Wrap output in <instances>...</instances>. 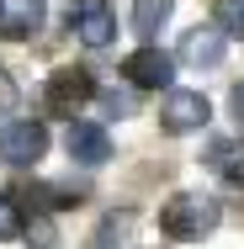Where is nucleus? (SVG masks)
<instances>
[{
  "instance_id": "f257e3e1",
  "label": "nucleus",
  "mask_w": 244,
  "mask_h": 249,
  "mask_svg": "<svg viewBox=\"0 0 244 249\" xmlns=\"http://www.w3.org/2000/svg\"><path fill=\"white\" fill-rule=\"evenodd\" d=\"M218 201L202 196V191H175V196L159 207V233L165 239H175V244H196V239H207L212 228H218Z\"/></svg>"
},
{
  "instance_id": "f03ea898",
  "label": "nucleus",
  "mask_w": 244,
  "mask_h": 249,
  "mask_svg": "<svg viewBox=\"0 0 244 249\" xmlns=\"http://www.w3.org/2000/svg\"><path fill=\"white\" fill-rule=\"evenodd\" d=\"M43 154H48V127L43 122H32V117H5L0 122V164L32 170Z\"/></svg>"
},
{
  "instance_id": "7ed1b4c3",
  "label": "nucleus",
  "mask_w": 244,
  "mask_h": 249,
  "mask_svg": "<svg viewBox=\"0 0 244 249\" xmlns=\"http://www.w3.org/2000/svg\"><path fill=\"white\" fill-rule=\"evenodd\" d=\"M212 122V101L202 90H170L165 85V101H159V127L170 138H186V133H202Z\"/></svg>"
},
{
  "instance_id": "20e7f679",
  "label": "nucleus",
  "mask_w": 244,
  "mask_h": 249,
  "mask_svg": "<svg viewBox=\"0 0 244 249\" xmlns=\"http://www.w3.org/2000/svg\"><path fill=\"white\" fill-rule=\"evenodd\" d=\"M69 37H80L85 48H106L117 37V16L106 0H69Z\"/></svg>"
},
{
  "instance_id": "39448f33",
  "label": "nucleus",
  "mask_w": 244,
  "mask_h": 249,
  "mask_svg": "<svg viewBox=\"0 0 244 249\" xmlns=\"http://www.w3.org/2000/svg\"><path fill=\"white\" fill-rule=\"evenodd\" d=\"M122 80L138 85V90H165V85L175 80V58H170L165 48H154V43H144L138 53L122 58Z\"/></svg>"
},
{
  "instance_id": "423d86ee",
  "label": "nucleus",
  "mask_w": 244,
  "mask_h": 249,
  "mask_svg": "<svg viewBox=\"0 0 244 249\" xmlns=\"http://www.w3.org/2000/svg\"><path fill=\"white\" fill-rule=\"evenodd\" d=\"M43 96H48V111H58V117H75L85 101L96 96V80H91L85 69H53Z\"/></svg>"
},
{
  "instance_id": "0eeeda50",
  "label": "nucleus",
  "mask_w": 244,
  "mask_h": 249,
  "mask_svg": "<svg viewBox=\"0 0 244 249\" xmlns=\"http://www.w3.org/2000/svg\"><path fill=\"white\" fill-rule=\"evenodd\" d=\"M64 149H69V159L75 164H85V170H96V164H106L112 159V133L101 127V122H69V138H64Z\"/></svg>"
},
{
  "instance_id": "6e6552de",
  "label": "nucleus",
  "mask_w": 244,
  "mask_h": 249,
  "mask_svg": "<svg viewBox=\"0 0 244 249\" xmlns=\"http://www.w3.org/2000/svg\"><path fill=\"white\" fill-rule=\"evenodd\" d=\"M43 16H48L43 0H0V37H32Z\"/></svg>"
},
{
  "instance_id": "1a4fd4ad",
  "label": "nucleus",
  "mask_w": 244,
  "mask_h": 249,
  "mask_svg": "<svg viewBox=\"0 0 244 249\" xmlns=\"http://www.w3.org/2000/svg\"><path fill=\"white\" fill-rule=\"evenodd\" d=\"M223 48H228V37H223L218 27H196V32L181 37V58L196 64V69H212V64L223 58Z\"/></svg>"
},
{
  "instance_id": "9d476101",
  "label": "nucleus",
  "mask_w": 244,
  "mask_h": 249,
  "mask_svg": "<svg viewBox=\"0 0 244 249\" xmlns=\"http://www.w3.org/2000/svg\"><path fill=\"white\" fill-rule=\"evenodd\" d=\"M207 164H212L218 180L244 186V138H212L207 143Z\"/></svg>"
},
{
  "instance_id": "9b49d317",
  "label": "nucleus",
  "mask_w": 244,
  "mask_h": 249,
  "mask_svg": "<svg viewBox=\"0 0 244 249\" xmlns=\"http://www.w3.org/2000/svg\"><path fill=\"white\" fill-rule=\"evenodd\" d=\"M170 11H175V0H133V27H138V37H154V32L170 21Z\"/></svg>"
},
{
  "instance_id": "f8f14e48",
  "label": "nucleus",
  "mask_w": 244,
  "mask_h": 249,
  "mask_svg": "<svg viewBox=\"0 0 244 249\" xmlns=\"http://www.w3.org/2000/svg\"><path fill=\"white\" fill-rule=\"evenodd\" d=\"M212 27L223 37H244V0H218L212 5Z\"/></svg>"
},
{
  "instance_id": "ddd939ff",
  "label": "nucleus",
  "mask_w": 244,
  "mask_h": 249,
  "mask_svg": "<svg viewBox=\"0 0 244 249\" xmlns=\"http://www.w3.org/2000/svg\"><path fill=\"white\" fill-rule=\"evenodd\" d=\"M11 239H21V207L0 196V244H11Z\"/></svg>"
},
{
  "instance_id": "4468645a",
  "label": "nucleus",
  "mask_w": 244,
  "mask_h": 249,
  "mask_svg": "<svg viewBox=\"0 0 244 249\" xmlns=\"http://www.w3.org/2000/svg\"><path fill=\"white\" fill-rule=\"evenodd\" d=\"M11 106H16V80L0 69V111H11Z\"/></svg>"
},
{
  "instance_id": "2eb2a0df",
  "label": "nucleus",
  "mask_w": 244,
  "mask_h": 249,
  "mask_svg": "<svg viewBox=\"0 0 244 249\" xmlns=\"http://www.w3.org/2000/svg\"><path fill=\"white\" fill-rule=\"evenodd\" d=\"M228 106H234V117H239V127H244V80L234 85V96H228Z\"/></svg>"
}]
</instances>
